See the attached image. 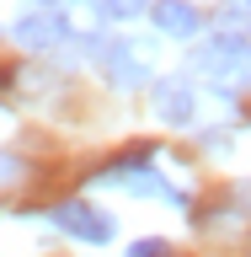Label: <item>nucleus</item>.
I'll return each instance as SVG.
<instances>
[{
    "label": "nucleus",
    "instance_id": "1",
    "mask_svg": "<svg viewBox=\"0 0 251 257\" xmlns=\"http://www.w3.org/2000/svg\"><path fill=\"white\" fill-rule=\"evenodd\" d=\"M198 70H203L224 96H235L251 86V38L240 32H214L208 48H198Z\"/></svg>",
    "mask_w": 251,
    "mask_h": 257
},
{
    "label": "nucleus",
    "instance_id": "2",
    "mask_svg": "<svg viewBox=\"0 0 251 257\" xmlns=\"http://www.w3.org/2000/svg\"><path fill=\"white\" fill-rule=\"evenodd\" d=\"M48 220L59 225L64 236H80L86 246H102V241H112V220L102 214V209L80 204V198H64V204H54V209H48Z\"/></svg>",
    "mask_w": 251,
    "mask_h": 257
},
{
    "label": "nucleus",
    "instance_id": "3",
    "mask_svg": "<svg viewBox=\"0 0 251 257\" xmlns=\"http://www.w3.org/2000/svg\"><path fill=\"white\" fill-rule=\"evenodd\" d=\"M16 43L22 48H59L64 38H70V22H64V11L59 6H38V11H27V16H16Z\"/></svg>",
    "mask_w": 251,
    "mask_h": 257
},
{
    "label": "nucleus",
    "instance_id": "4",
    "mask_svg": "<svg viewBox=\"0 0 251 257\" xmlns=\"http://www.w3.org/2000/svg\"><path fill=\"white\" fill-rule=\"evenodd\" d=\"M96 64L107 70L112 86H144L150 80V59H144V43H102L96 48Z\"/></svg>",
    "mask_w": 251,
    "mask_h": 257
},
{
    "label": "nucleus",
    "instance_id": "5",
    "mask_svg": "<svg viewBox=\"0 0 251 257\" xmlns=\"http://www.w3.org/2000/svg\"><path fill=\"white\" fill-rule=\"evenodd\" d=\"M155 118L160 123H171V128H187L192 123V112H198V91H192V80L187 75H166L155 80Z\"/></svg>",
    "mask_w": 251,
    "mask_h": 257
},
{
    "label": "nucleus",
    "instance_id": "6",
    "mask_svg": "<svg viewBox=\"0 0 251 257\" xmlns=\"http://www.w3.org/2000/svg\"><path fill=\"white\" fill-rule=\"evenodd\" d=\"M150 22H155L160 38H182V43L203 32V11H198L192 0H155V6H150Z\"/></svg>",
    "mask_w": 251,
    "mask_h": 257
},
{
    "label": "nucleus",
    "instance_id": "7",
    "mask_svg": "<svg viewBox=\"0 0 251 257\" xmlns=\"http://www.w3.org/2000/svg\"><path fill=\"white\" fill-rule=\"evenodd\" d=\"M246 209L240 204H214V209H203V220H198V230L203 236H214V241H235L240 230H246Z\"/></svg>",
    "mask_w": 251,
    "mask_h": 257
},
{
    "label": "nucleus",
    "instance_id": "8",
    "mask_svg": "<svg viewBox=\"0 0 251 257\" xmlns=\"http://www.w3.org/2000/svg\"><path fill=\"white\" fill-rule=\"evenodd\" d=\"M214 32H240V38H251V0H219Z\"/></svg>",
    "mask_w": 251,
    "mask_h": 257
},
{
    "label": "nucleus",
    "instance_id": "9",
    "mask_svg": "<svg viewBox=\"0 0 251 257\" xmlns=\"http://www.w3.org/2000/svg\"><path fill=\"white\" fill-rule=\"evenodd\" d=\"M96 6H102L107 22H134V16H150L155 0H96Z\"/></svg>",
    "mask_w": 251,
    "mask_h": 257
},
{
    "label": "nucleus",
    "instance_id": "10",
    "mask_svg": "<svg viewBox=\"0 0 251 257\" xmlns=\"http://www.w3.org/2000/svg\"><path fill=\"white\" fill-rule=\"evenodd\" d=\"M22 182H27V161H22V156H11V150H0V193L22 188Z\"/></svg>",
    "mask_w": 251,
    "mask_h": 257
},
{
    "label": "nucleus",
    "instance_id": "11",
    "mask_svg": "<svg viewBox=\"0 0 251 257\" xmlns=\"http://www.w3.org/2000/svg\"><path fill=\"white\" fill-rule=\"evenodd\" d=\"M128 257H176V246H171V241H160V236H144V241L128 246Z\"/></svg>",
    "mask_w": 251,
    "mask_h": 257
},
{
    "label": "nucleus",
    "instance_id": "12",
    "mask_svg": "<svg viewBox=\"0 0 251 257\" xmlns=\"http://www.w3.org/2000/svg\"><path fill=\"white\" fill-rule=\"evenodd\" d=\"M43 6H64V0H43Z\"/></svg>",
    "mask_w": 251,
    "mask_h": 257
}]
</instances>
